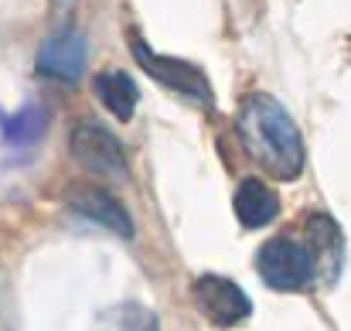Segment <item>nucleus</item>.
I'll use <instances>...</instances> for the list:
<instances>
[{
	"label": "nucleus",
	"mask_w": 351,
	"mask_h": 331,
	"mask_svg": "<svg viewBox=\"0 0 351 331\" xmlns=\"http://www.w3.org/2000/svg\"><path fill=\"white\" fill-rule=\"evenodd\" d=\"M235 133L245 154L276 181H293L304 171V137L293 116L266 93H249L235 113Z\"/></svg>",
	"instance_id": "obj_1"
},
{
	"label": "nucleus",
	"mask_w": 351,
	"mask_h": 331,
	"mask_svg": "<svg viewBox=\"0 0 351 331\" xmlns=\"http://www.w3.org/2000/svg\"><path fill=\"white\" fill-rule=\"evenodd\" d=\"M256 270H259V277H263L266 287L287 290V294L311 287V280L317 277V263H314L307 242H297V239H287V236L266 239L259 246Z\"/></svg>",
	"instance_id": "obj_2"
},
{
	"label": "nucleus",
	"mask_w": 351,
	"mask_h": 331,
	"mask_svg": "<svg viewBox=\"0 0 351 331\" xmlns=\"http://www.w3.org/2000/svg\"><path fill=\"white\" fill-rule=\"evenodd\" d=\"M130 52H133V58L140 62V69L154 79V82H160V86H167V89H174V93H181V96H188V100H198V103H212V86H208V79H205V72L198 69V65H191V62H184V58H171V55H157L143 38H130Z\"/></svg>",
	"instance_id": "obj_3"
},
{
	"label": "nucleus",
	"mask_w": 351,
	"mask_h": 331,
	"mask_svg": "<svg viewBox=\"0 0 351 331\" xmlns=\"http://www.w3.org/2000/svg\"><path fill=\"white\" fill-rule=\"evenodd\" d=\"M69 147H72V157L86 171L103 174V178H126V150H123V144L117 140V133L106 130L103 123L79 119L72 126Z\"/></svg>",
	"instance_id": "obj_4"
},
{
	"label": "nucleus",
	"mask_w": 351,
	"mask_h": 331,
	"mask_svg": "<svg viewBox=\"0 0 351 331\" xmlns=\"http://www.w3.org/2000/svg\"><path fill=\"white\" fill-rule=\"evenodd\" d=\"M191 294H195L198 311L212 325H219V328H235V325H242L252 315V301L245 297V290L235 280H229V277L205 273V277L195 280Z\"/></svg>",
	"instance_id": "obj_5"
},
{
	"label": "nucleus",
	"mask_w": 351,
	"mask_h": 331,
	"mask_svg": "<svg viewBox=\"0 0 351 331\" xmlns=\"http://www.w3.org/2000/svg\"><path fill=\"white\" fill-rule=\"evenodd\" d=\"M86 55H89L86 38L75 27H65V31L51 34L41 45V52H38V72L48 76V79H58V82H75L86 72Z\"/></svg>",
	"instance_id": "obj_6"
},
{
	"label": "nucleus",
	"mask_w": 351,
	"mask_h": 331,
	"mask_svg": "<svg viewBox=\"0 0 351 331\" xmlns=\"http://www.w3.org/2000/svg\"><path fill=\"white\" fill-rule=\"evenodd\" d=\"M69 205H72V212H79L82 219L96 222V225L117 232L123 239L133 236V219H130V212L119 205L110 192H103V188H96V185H75V188L69 192Z\"/></svg>",
	"instance_id": "obj_7"
},
{
	"label": "nucleus",
	"mask_w": 351,
	"mask_h": 331,
	"mask_svg": "<svg viewBox=\"0 0 351 331\" xmlns=\"http://www.w3.org/2000/svg\"><path fill=\"white\" fill-rule=\"evenodd\" d=\"M304 229H307V249L317 263V277H324V280L338 277V266H341V229H338V222L324 212H314L304 222Z\"/></svg>",
	"instance_id": "obj_8"
},
{
	"label": "nucleus",
	"mask_w": 351,
	"mask_h": 331,
	"mask_svg": "<svg viewBox=\"0 0 351 331\" xmlns=\"http://www.w3.org/2000/svg\"><path fill=\"white\" fill-rule=\"evenodd\" d=\"M232 209H235V219L242 222L245 229H263V225H269L280 216V195L269 185H263L259 178H245L235 188Z\"/></svg>",
	"instance_id": "obj_9"
},
{
	"label": "nucleus",
	"mask_w": 351,
	"mask_h": 331,
	"mask_svg": "<svg viewBox=\"0 0 351 331\" xmlns=\"http://www.w3.org/2000/svg\"><path fill=\"white\" fill-rule=\"evenodd\" d=\"M93 89H96L99 103L113 113L117 119H130V116L136 113L140 89H136V82H133L126 72H113V69H110V72H99L96 82H93Z\"/></svg>",
	"instance_id": "obj_10"
},
{
	"label": "nucleus",
	"mask_w": 351,
	"mask_h": 331,
	"mask_svg": "<svg viewBox=\"0 0 351 331\" xmlns=\"http://www.w3.org/2000/svg\"><path fill=\"white\" fill-rule=\"evenodd\" d=\"M48 126V113L41 106H24V110L3 116V140L14 144V147H24V144H34Z\"/></svg>",
	"instance_id": "obj_11"
},
{
	"label": "nucleus",
	"mask_w": 351,
	"mask_h": 331,
	"mask_svg": "<svg viewBox=\"0 0 351 331\" xmlns=\"http://www.w3.org/2000/svg\"><path fill=\"white\" fill-rule=\"evenodd\" d=\"M93 331H160L157 328V318L150 308L143 304H117L110 308Z\"/></svg>",
	"instance_id": "obj_12"
},
{
	"label": "nucleus",
	"mask_w": 351,
	"mask_h": 331,
	"mask_svg": "<svg viewBox=\"0 0 351 331\" xmlns=\"http://www.w3.org/2000/svg\"><path fill=\"white\" fill-rule=\"evenodd\" d=\"M55 3H72V0H55Z\"/></svg>",
	"instance_id": "obj_13"
}]
</instances>
